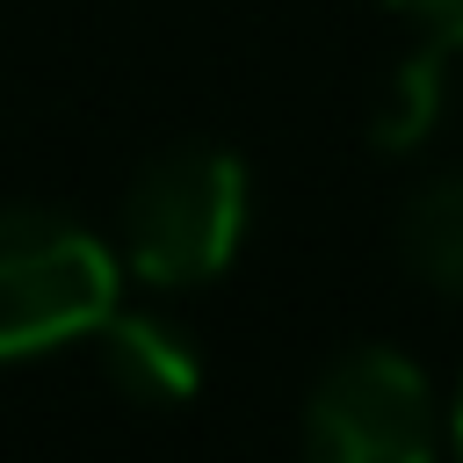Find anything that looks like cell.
<instances>
[{"label": "cell", "instance_id": "cell-1", "mask_svg": "<svg viewBox=\"0 0 463 463\" xmlns=\"http://www.w3.org/2000/svg\"><path fill=\"white\" fill-rule=\"evenodd\" d=\"M246 210H253V188H246L239 152L174 145L130 181L116 239H123V260L145 282L188 289V282H210V275L232 268V253L246 239Z\"/></svg>", "mask_w": 463, "mask_h": 463}, {"label": "cell", "instance_id": "cell-2", "mask_svg": "<svg viewBox=\"0 0 463 463\" xmlns=\"http://www.w3.org/2000/svg\"><path fill=\"white\" fill-rule=\"evenodd\" d=\"M116 311V253L58 217L7 203L0 210V362L87 340Z\"/></svg>", "mask_w": 463, "mask_h": 463}, {"label": "cell", "instance_id": "cell-3", "mask_svg": "<svg viewBox=\"0 0 463 463\" xmlns=\"http://www.w3.org/2000/svg\"><path fill=\"white\" fill-rule=\"evenodd\" d=\"M434 391L398 347H347L304 398V463H434Z\"/></svg>", "mask_w": 463, "mask_h": 463}, {"label": "cell", "instance_id": "cell-4", "mask_svg": "<svg viewBox=\"0 0 463 463\" xmlns=\"http://www.w3.org/2000/svg\"><path fill=\"white\" fill-rule=\"evenodd\" d=\"M94 340H101L109 383H116L123 398H137V405H188L195 383H203L195 340H188L174 318H159V311H109V318L94 326Z\"/></svg>", "mask_w": 463, "mask_h": 463}, {"label": "cell", "instance_id": "cell-5", "mask_svg": "<svg viewBox=\"0 0 463 463\" xmlns=\"http://www.w3.org/2000/svg\"><path fill=\"white\" fill-rule=\"evenodd\" d=\"M398 253L441 297H463V174H434L398 210Z\"/></svg>", "mask_w": 463, "mask_h": 463}, {"label": "cell", "instance_id": "cell-6", "mask_svg": "<svg viewBox=\"0 0 463 463\" xmlns=\"http://www.w3.org/2000/svg\"><path fill=\"white\" fill-rule=\"evenodd\" d=\"M441 101H449V51H441V43H427V51H412V58L391 72V87H383V101H376L369 137H376L383 152H412V145H427V137H434Z\"/></svg>", "mask_w": 463, "mask_h": 463}, {"label": "cell", "instance_id": "cell-7", "mask_svg": "<svg viewBox=\"0 0 463 463\" xmlns=\"http://www.w3.org/2000/svg\"><path fill=\"white\" fill-rule=\"evenodd\" d=\"M427 43H441V51H463V0H391Z\"/></svg>", "mask_w": 463, "mask_h": 463}, {"label": "cell", "instance_id": "cell-8", "mask_svg": "<svg viewBox=\"0 0 463 463\" xmlns=\"http://www.w3.org/2000/svg\"><path fill=\"white\" fill-rule=\"evenodd\" d=\"M449 441H456V456H463V383H456V405H449Z\"/></svg>", "mask_w": 463, "mask_h": 463}]
</instances>
